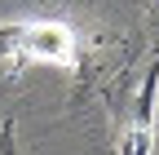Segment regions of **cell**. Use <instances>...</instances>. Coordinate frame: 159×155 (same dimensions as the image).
Here are the masks:
<instances>
[{
	"instance_id": "277c9868",
	"label": "cell",
	"mask_w": 159,
	"mask_h": 155,
	"mask_svg": "<svg viewBox=\"0 0 159 155\" xmlns=\"http://www.w3.org/2000/svg\"><path fill=\"white\" fill-rule=\"evenodd\" d=\"M150 13H155V18H159V0H150Z\"/></svg>"
},
{
	"instance_id": "6da1fadb",
	"label": "cell",
	"mask_w": 159,
	"mask_h": 155,
	"mask_svg": "<svg viewBox=\"0 0 159 155\" xmlns=\"http://www.w3.org/2000/svg\"><path fill=\"white\" fill-rule=\"evenodd\" d=\"M5 40V58L13 67H31V62H49V67H75L84 40L80 31L62 18H27V22H9L0 27Z\"/></svg>"
},
{
	"instance_id": "7a4b0ae2",
	"label": "cell",
	"mask_w": 159,
	"mask_h": 155,
	"mask_svg": "<svg viewBox=\"0 0 159 155\" xmlns=\"http://www.w3.org/2000/svg\"><path fill=\"white\" fill-rule=\"evenodd\" d=\"M155 98H159V58L142 71L137 89L115 98L119 155H150V146H155Z\"/></svg>"
},
{
	"instance_id": "3957f363",
	"label": "cell",
	"mask_w": 159,
	"mask_h": 155,
	"mask_svg": "<svg viewBox=\"0 0 159 155\" xmlns=\"http://www.w3.org/2000/svg\"><path fill=\"white\" fill-rule=\"evenodd\" d=\"M0 155H22V151H18V138H13V124L0 129Z\"/></svg>"
}]
</instances>
